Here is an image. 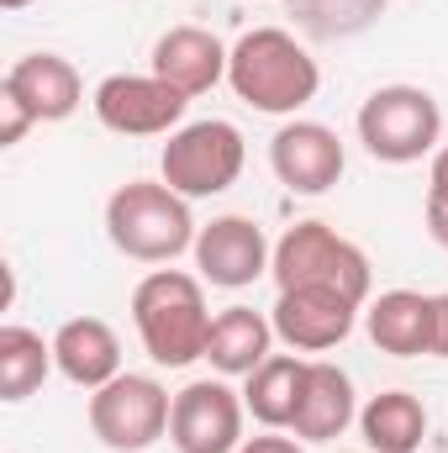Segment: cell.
<instances>
[{
	"mask_svg": "<svg viewBox=\"0 0 448 453\" xmlns=\"http://www.w3.org/2000/svg\"><path fill=\"white\" fill-rule=\"evenodd\" d=\"M227 85L243 106L264 116H296L301 106L317 101L322 90V69L317 58L296 42V32L285 27H253L232 42L227 58Z\"/></svg>",
	"mask_w": 448,
	"mask_h": 453,
	"instance_id": "cell-1",
	"label": "cell"
},
{
	"mask_svg": "<svg viewBox=\"0 0 448 453\" xmlns=\"http://www.w3.org/2000/svg\"><path fill=\"white\" fill-rule=\"evenodd\" d=\"M132 322H137V338L148 348V358L164 369H185V364L206 358V338H212L206 280H196L185 269L143 274L132 290Z\"/></svg>",
	"mask_w": 448,
	"mask_h": 453,
	"instance_id": "cell-2",
	"label": "cell"
},
{
	"mask_svg": "<svg viewBox=\"0 0 448 453\" xmlns=\"http://www.w3.org/2000/svg\"><path fill=\"white\" fill-rule=\"evenodd\" d=\"M196 232L190 201L164 180H127L106 201V237L137 264H174L185 248H196Z\"/></svg>",
	"mask_w": 448,
	"mask_h": 453,
	"instance_id": "cell-3",
	"label": "cell"
},
{
	"mask_svg": "<svg viewBox=\"0 0 448 453\" xmlns=\"http://www.w3.org/2000/svg\"><path fill=\"white\" fill-rule=\"evenodd\" d=\"M280 290H333L353 306H369V258L359 242H348L328 222H296L274 242L269 264Z\"/></svg>",
	"mask_w": 448,
	"mask_h": 453,
	"instance_id": "cell-4",
	"label": "cell"
},
{
	"mask_svg": "<svg viewBox=\"0 0 448 453\" xmlns=\"http://www.w3.org/2000/svg\"><path fill=\"white\" fill-rule=\"evenodd\" d=\"M248 164V148H243V132L222 121V116H206V121H185L180 132H169L164 153H158V174L169 190H180L185 201H206V196H222L237 185Z\"/></svg>",
	"mask_w": 448,
	"mask_h": 453,
	"instance_id": "cell-5",
	"label": "cell"
},
{
	"mask_svg": "<svg viewBox=\"0 0 448 453\" xmlns=\"http://www.w3.org/2000/svg\"><path fill=\"white\" fill-rule=\"evenodd\" d=\"M444 111L422 85H380L359 106V142L380 164H417L438 148Z\"/></svg>",
	"mask_w": 448,
	"mask_h": 453,
	"instance_id": "cell-6",
	"label": "cell"
},
{
	"mask_svg": "<svg viewBox=\"0 0 448 453\" xmlns=\"http://www.w3.org/2000/svg\"><path fill=\"white\" fill-rule=\"evenodd\" d=\"M174 417V395L153 374H116L112 385L90 390V433L112 453H148Z\"/></svg>",
	"mask_w": 448,
	"mask_h": 453,
	"instance_id": "cell-7",
	"label": "cell"
},
{
	"mask_svg": "<svg viewBox=\"0 0 448 453\" xmlns=\"http://www.w3.org/2000/svg\"><path fill=\"white\" fill-rule=\"evenodd\" d=\"M90 106H96V121L116 137H164L185 127L190 96H180L158 74H112L96 85Z\"/></svg>",
	"mask_w": 448,
	"mask_h": 453,
	"instance_id": "cell-8",
	"label": "cell"
},
{
	"mask_svg": "<svg viewBox=\"0 0 448 453\" xmlns=\"http://www.w3.org/2000/svg\"><path fill=\"white\" fill-rule=\"evenodd\" d=\"M243 390H232L227 380H190L174 395V417H169V443L174 453H237L243 438Z\"/></svg>",
	"mask_w": 448,
	"mask_h": 453,
	"instance_id": "cell-9",
	"label": "cell"
},
{
	"mask_svg": "<svg viewBox=\"0 0 448 453\" xmlns=\"http://www.w3.org/2000/svg\"><path fill=\"white\" fill-rule=\"evenodd\" d=\"M269 169H274V180L290 196H328L343 180V169H348V153H343L333 127H322V121H285L269 137Z\"/></svg>",
	"mask_w": 448,
	"mask_h": 453,
	"instance_id": "cell-10",
	"label": "cell"
},
{
	"mask_svg": "<svg viewBox=\"0 0 448 453\" xmlns=\"http://www.w3.org/2000/svg\"><path fill=\"white\" fill-rule=\"evenodd\" d=\"M196 269L206 285H222V290H243L253 285L259 274H269L274 264V248L264 237V226L253 217H217L212 226L196 232Z\"/></svg>",
	"mask_w": 448,
	"mask_h": 453,
	"instance_id": "cell-11",
	"label": "cell"
},
{
	"mask_svg": "<svg viewBox=\"0 0 448 453\" xmlns=\"http://www.w3.org/2000/svg\"><path fill=\"white\" fill-rule=\"evenodd\" d=\"M0 96L16 101L32 121H69L85 106V80L64 53H21L0 80Z\"/></svg>",
	"mask_w": 448,
	"mask_h": 453,
	"instance_id": "cell-12",
	"label": "cell"
},
{
	"mask_svg": "<svg viewBox=\"0 0 448 453\" xmlns=\"http://www.w3.org/2000/svg\"><path fill=\"white\" fill-rule=\"evenodd\" d=\"M364 306H353L348 296H333V290H280L274 296V338L296 353H328L353 333Z\"/></svg>",
	"mask_w": 448,
	"mask_h": 453,
	"instance_id": "cell-13",
	"label": "cell"
},
{
	"mask_svg": "<svg viewBox=\"0 0 448 453\" xmlns=\"http://www.w3.org/2000/svg\"><path fill=\"white\" fill-rule=\"evenodd\" d=\"M369 342L390 358H422L438 348V296L422 290H385L364 311Z\"/></svg>",
	"mask_w": 448,
	"mask_h": 453,
	"instance_id": "cell-14",
	"label": "cell"
},
{
	"mask_svg": "<svg viewBox=\"0 0 448 453\" xmlns=\"http://www.w3.org/2000/svg\"><path fill=\"white\" fill-rule=\"evenodd\" d=\"M227 58H232V48L217 32H206V27H169L153 42V58H148L153 69L148 74L169 80L180 96H206L212 85L227 80Z\"/></svg>",
	"mask_w": 448,
	"mask_h": 453,
	"instance_id": "cell-15",
	"label": "cell"
},
{
	"mask_svg": "<svg viewBox=\"0 0 448 453\" xmlns=\"http://www.w3.org/2000/svg\"><path fill=\"white\" fill-rule=\"evenodd\" d=\"M53 364L69 385L80 390H101L121 374V338H116L112 322L101 317H69L58 333H53Z\"/></svg>",
	"mask_w": 448,
	"mask_h": 453,
	"instance_id": "cell-16",
	"label": "cell"
},
{
	"mask_svg": "<svg viewBox=\"0 0 448 453\" xmlns=\"http://www.w3.org/2000/svg\"><path fill=\"white\" fill-rule=\"evenodd\" d=\"M359 417V401H353V380L328 364V358H312L306 369V390H301V406H296V422L290 433L301 443H333L348 433V422Z\"/></svg>",
	"mask_w": 448,
	"mask_h": 453,
	"instance_id": "cell-17",
	"label": "cell"
},
{
	"mask_svg": "<svg viewBox=\"0 0 448 453\" xmlns=\"http://www.w3.org/2000/svg\"><path fill=\"white\" fill-rule=\"evenodd\" d=\"M274 348V322L253 306H227L212 317V338H206V364L222 380H248Z\"/></svg>",
	"mask_w": 448,
	"mask_h": 453,
	"instance_id": "cell-18",
	"label": "cell"
},
{
	"mask_svg": "<svg viewBox=\"0 0 448 453\" xmlns=\"http://www.w3.org/2000/svg\"><path fill=\"white\" fill-rule=\"evenodd\" d=\"M306 369H312V364L296 358V353H269V358L248 374V385H243L248 417L264 422L269 433L290 427V422H296V406H301V390H306Z\"/></svg>",
	"mask_w": 448,
	"mask_h": 453,
	"instance_id": "cell-19",
	"label": "cell"
},
{
	"mask_svg": "<svg viewBox=\"0 0 448 453\" xmlns=\"http://www.w3.org/2000/svg\"><path fill=\"white\" fill-rule=\"evenodd\" d=\"M359 433L369 453H417L428 438V406L412 390H380L359 411Z\"/></svg>",
	"mask_w": 448,
	"mask_h": 453,
	"instance_id": "cell-20",
	"label": "cell"
},
{
	"mask_svg": "<svg viewBox=\"0 0 448 453\" xmlns=\"http://www.w3.org/2000/svg\"><path fill=\"white\" fill-rule=\"evenodd\" d=\"M48 369H58V364H53V342H42V333L16 327V322L0 327V401L16 406V401L37 395Z\"/></svg>",
	"mask_w": 448,
	"mask_h": 453,
	"instance_id": "cell-21",
	"label": "cell"
},
{
	"mask_svg": "<svg viewBox=\"0 0 448 453\" xmlns=\"http://www.w3.org/2000/svg\"><path fill=\"white\" fill-rule=\"evenodd\" d=\"M285 11L296 16V27L317 42H343L369 32L385 16V0H285Z\"/></svg>",
	"mask_w": 448,
	"mask_h": 453,
	"instance_id": "cell-22",
	"label": "cell"
},
{
	"mask_svg": "<svg viewBox=\"0 0 448 453\" xmlns=\"http://www.w3.org/2000/svg\"><path fill=\"white\" fill-rule=\"evenodd\" d=\"M32 127H37L32 116L21 111L16 101H5V96H0V142H5V148H16V142H21V137L32 132Z\"/></svg>",
	"mask_w": 448,
	"mask_h": 453,
	"instance_id": "cell-23",
	"label": "cell"
},
{
	"mask_svg": "<svg viewBox=\"0 0 448 453\" xmlns=\"http://www.w3.org/2000/svg\"><path fill=\"white\" fill-rule=\"evenodd\" d=\"M428 201L448 206V148L433 153V169H428Z\"/></svg>",
	"mask_w": 448,
	"mask_h": 453,
	"instance_id": "cell-24",
	"label": "cell"
},
{
	"mask_svg": "<svg viewBox=\"0 0 448 453\" xmlns=\"http://www.w3.org/2000/svg\"><path fill=\"white\" fill-rule=\"evenodd\" d=\"M237 453H301L296 438H280V433H264V438H248Z\"/></svg>",
	"mask_w": 448,
	"mask_h": 453,
	"instance_id": "cell-25",
	"label": "cell"
},
{
	"mask_svg": "<svg viewBox=\"0 0 448 453\" xmlns=\"http://www.w3.org/2000/svg\"><path fill=\"white\" fill-rule=\"evenodd\" d=\"M428 237L448 253V206H438V201H428Z\"/></svg>",
	"mask_w": 448,
	"mask_h": 453,
	"instance_id": "cell-26",
	"label": "cell"
},
{
	"mask_svg": "<svg viewBox=\"0 0 448 453\" xmlns=\"http://www.w3.org/2000/svg\"><path fill=\"white\" fill-rule=\"evenodd\" d=\"M433 358H448V296H438V348Z\"/></svg>",
	"mask_w": 448,
	"mask_h": 453,
	"instance_id": "cell-27",
	"label": "cell"
},
{
	"mask_svg": "<svg viewBox=\"0 0 448 453\" xmlns=\"http://www.w3.org/2000/svg\"><path fill=\"white\" fill-rule=\"evenodd\" d=\"M0 5H5V11H21V5H27V0H0Z\"/></svg>",
	"mask_w": 448,
	"mask_h": 453,
	"instance_id": "cell-28",
	"label": "cell"
},
{
	"mask_svg": "<svg viewBox=\"0 0 448 453\" xmlns=\"http://www.w3.org/2000/svg\"><path fill=\"white\" fill-rule=\"evenodd\" d=\"M385 5H390V0H385Z\"/></svg>",
	"mask_w": 448,
	"mask_h": 453,
	"instance_id": "cell-29",
	"label": "cell"
}]
</instances>
